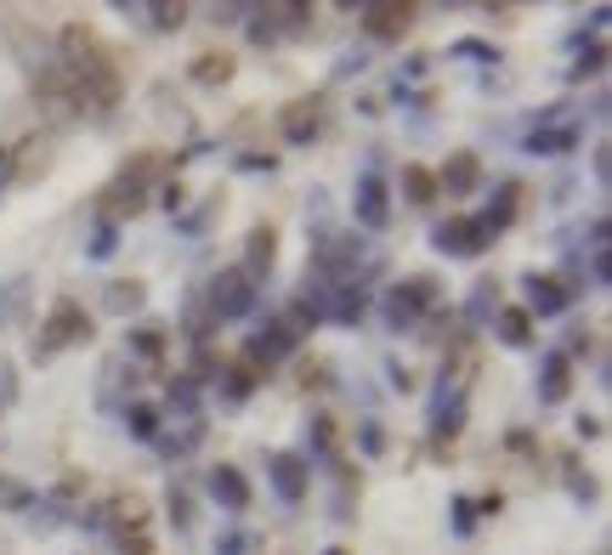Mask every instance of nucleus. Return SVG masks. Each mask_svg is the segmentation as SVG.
I'll list each match as a JSON object with an SVG mask.
<instances>
[{"label": "nucleus", "instance_id": "3", "mask_svg": "<svg viewBox=\"0 0 612 555\" xmlns=\"http://www.w3.org/2000/svg\"><path fill=\"white\" fill-rule=\"evenodd\" d=\"M34 96L45 109H58V114H80L85 109V96H80V80L69 69H40L34 74Z\"/></svg>", "mask_w": 612, "mask_h": 555}, {"label": "nucleus", "instance_id": "16", "mask_svg": "<svg viewBox=\"0 0 612 555\" xmlns=\"http://www.w3.org/2000/svg\"><path fill=\"white\" fill-rule=\"evenodd\" d=\"M443 244H459V249H470V256H477V249H483V233L470 227V222H454V227H443Z\"/></svg>", "mask_w": 612, "mask_h": 555}, {"label": "nucleus", "instance_id": "5", "mask_svg": "<svg viewBox=\"0 0 612 555\" xmlns=\"http://www.w3.org/2000/svg\"><path fill=\"white\" fill-rule=\"evenodd\" d=\"M12 165H18V171H12V182H18V187H29V182H40V176H45V165H52V147H45V142H23L18 154H12Z\"/></svg>", "mask_w": 612, "mask_h": 555}, {"label": "nucleus", "instance_id": "11", "mask_svg": "<svg viewBox=\"0 0 612 555\" xmlns=\"http://www.w3.org/2000/svg\"><path fill=\"white\" fill-rule=\"evenodd\" d=\"M272 249H278V227H256V233H250V273H267V267H272Z\"/></svg>", "mask_w": 612, "mask_h": 555}, {"label": "nucleus", "instance_id": "8", "mask_svg": "<svg viewBox=\"0 0 612 555\" xmlns=\"http://www.w3.org/2000/svg\"><path fill=\"white\" fill-rule=\"evenodd\" d=\"M108 516H114L120 527H131V533H136V527L148 522V499H143V493H120V499L108 504Z\"/></svg>", "mask_w": 612, "mask_h": 555}, {"label": "nucleus", "instance_id": "14", "mask_svg": "<svg viewBox=\"0 0 612 555\" xmlns=\"http://www.w3.org/2000/svg\"><path fill=\"white\" fill-rule=\"evenodd\" d=\"M216 307L221 312H245V278L239 273H232L227 284H216Z\"/></svg>", "mask_w": 612, "mask_h": 555}, {"label": "nucleus", "instance_id": "1", "mask_svg": "<svg viewBox=\"0 0 612 555\" xmlns=\"http://www.w3.org/2000/svg\"><path fill=\"white\" fill-rule=\"evenodd\" d=\"M58 45H63V58H69V74L80 80L85 109H114L125 85H120V63H114V52L103 45V34L91 29V23H63Z\"/></svg>", "mask_w": 612, "mask_h": 555}, {"label": "nucleus", "instance_id": "13", "mask_svg": "<svg viewBox=\"0 0 612 555\" xmlns=\"http://www.w3.org/2000/svg\"><path fill=\"white\" fill-rule=\"evenodd\" d=\"M143 295H148L143 278H120V284L108 289V307H114V312H131V307H143Z\"/></svg>", "mask_w": 612, "mask_h": 555}, {"label": "nucleus", "instance_id": "12", "mask_svg": "<svg viewBox=\"0 0 612 555\" xmlns=\"http://www.w3.org/2000/svg\"><path fill=\"white\" fill-rule=\"evenodd\" d=\"M454 193H470V187H477V154H454L448 160V176H443Z\"/></svg>", "mask_w": 612, "mask_h": 555}, {"label": "nucleus", "instance_id": "7", "mask_svg": "<svg viewBox=\"0 0 612 555\" xmlns=\"http://www.w3.org/2000/svg\"><path fill=\"white\" fill-rule=\"evenodd\" d=\"M232 52H205V58H194V80H205V85H227L232 80Z\"/></svg>", "mask_w": 612, "mask_h": 555}, {"label": "nucleus", "instance_id": "21", "mask_svg": "<svg viewBox=\"0 0 612 555\" xmlns=\"http://www.w3.org/2000/svg\"><path fill=\"white\" fill-rule=\"evenodd\" d=\"M329 555H346V549H329Z\"/></svg>", "mask_w": 612, "mask_h": 555}, {"label": "nucleus", "instance_id": "10", "mask_svg": "<svg viewBox=\"0 0 612 555\" xmlns=\"http://www.w3.org/2000/svg\"><path fill=\"white\" fill-rule=\"evenodd\" d=\"M403 187H408L414 205H432V198H437V176L426 165H403Z\"/></svg>", "mask_w": 612, "mask_h": 555}, {"label": "nucleus", "instance_id": "18", "mask_svg": "<svg viewBox=\"0 0 612 555\" xmlns=\"http://www.w3.org/2000/svg\"><path fill=\"white\" fill-rule=\"evenodd\" d=\"M154 23H159V29H181V23H187V7H154Z\"/></svg>", "mask_w": 612, "mask_h": 555}, {"label": "nucleus", "instance_id": "4", "mask_svg": "<svg viewBox=\"0 0 612 555\" xmlns=\"http://www.w3.org/2000/svg\"><path fill=\"white\" fill-rule=\"evenodd\" d=\"M363 29H369L374 40H403V34L414 29V7H397V0H392V7H369V12H363Z\"/></svg>", "mask_w": 612, "mask_h": 555}, {"label": "nucleus", "instance_id": "2", "mask_svg": "<svg viewBox=\"0 0 612 555\" xmlns=\"http://www.w3.org/2000/svg\"><path fill=\"white\" fill-rule=\"evenodd\" d=\"M91 340V318L74 307V300H58V312L40 329V351H63V346H85Z\"/></svg>", "mask_w": 612, "mask_h": 555}, {"label": "nucleus", "instance_id": "6", "mask_svg": "<svg viewBox=\"0 0 612 555\" xmlns=\"http://www.w3.org/2000/svg\"><path fill=\"white\" fill-rule=\"evenodd\" d=\"M97 205L108 216H136V210H143V187H136V182H114V187H103Z\"/></svg>", "mask_w": 612, "mask_h": 555}, {"label": "nucleus", "instance_id": "15", "mask_svg": "<svg viewBox=\"0 0 612 555\" xmlns=\"http://www.w3.org/2000/svg\"><path fill=\"white\" fill-rule=\"evenodd\" d=\"M499 335H505L510 346H528V335H533V329H528V312H522V307H510V312L499 318Z\"/></svg>", "mask_w": 612, "mask_h": 555}, {"label": "nucleus", "instance_id": "20", "mask_svg": "<svg viewBox=\"0 0 612 555\" xmlns=\"http://www.w3.org/2000/svg\"><path fill=\"white\" fill-rule=\"evenodd\" d=\"M120 555H148V538H143V533H125V544H120Z\"/></svg>", "mask_w": 612, "mask_h": 555}, {"label": "nucleus", "instance_id": "9", "mask_svg": "<svg viewBox=\"0 0 612 555\" xmlns=\"http://www.w3.org/2000/svg\"><path fill=\"white\" fill-rule=\"evenodd\" d=\"M312 131H318V103H290V109H284V136H290V142H307Z\"/></svg>", "mask_w": 612, "mask_h": 555}, {"label": "nucleus", "instance_id": "17", "mask_svg": "<svg viewBox=\"0 0 612 555\" xmlns=\"http://www.w3.org/2000/svg\"><path fill=\"white\" fill-rule=\"evenodd\" d=\"M216 493H227V504H250V487L239 471H216Z\"/></svg>", "mask_w": 612, "mask_h": 555}, {"label": "nucleus", "instance_id": "19", "mask_svg": "<svg viewBox=\"0 0 612 555\" xmlns=\"http://www.w3.org/2000/svg\"><path fill=\"white\" fill-rule=\"evenodd\" d=\"M533 295H539V307H544V312H556V307H561V289H556L550 278H544V284H533Z\"/></svg>", "mask_w": 612, "mask_h": 555}]
</instances>
